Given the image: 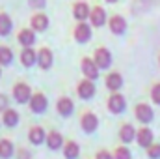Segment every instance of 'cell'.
I'll return each mask as SVG.
<instances>
[{
  "instance_id": "ba28073f",
  "label": "cell",
  "mask_w": 160,
  "mask_h": 159,
  "mask_svg": "<svg viewBox=\"0 0 160 159\" xmlns=\"http://www.w3.org/2000/svg\"><path fill=\"white\" fill-rule=\"evenodd\" d=\"M119 139L123 144H128L132 140H136V129L132 123H123L119 129Z\"/></svg>"
},
{
  "instance_id": "3957f363",
  "label": "cell",
  "mask_w": 160,
  "mask_h": 159,
  "mask_svg": "<svg viewBox=\"0 0 160 159\" xmlns=\"http://www.w3.org/2000/svg\"><path fill=\"white\" fill-rule=\"evenodd\" d=\"M127 107V99L121 96L119 92H114L110 97H108V111L114 112V114H121Z\"/></svg>"
},
{
  "instance_id": "9c48e42d",
  "label": "cell",
  "mask_w": 160,
  "mask_h": 159,
  "mask_svg": "<svg viewBox=\"0 0 160 159\" xmlns=\"http://www.w3.org/2000/svg\"><path fill=\"white\" fill-rule=\"evenodd\" d=\"M110 30H112L116 36L125 34V32H127V21H125V17H121V15L110 17Z\"/></svg>"
},
{
  "instance_id": "836d02e7",
  "label": "cell",
  "mask_w": 160,
  "mask_h": 159,
  "mask_svg": "<svg viewBox=\"0 0 160 159\" xmlns=\"http://www.w3.org/2000/svg\"><path fill=\"white\" fill-rule=\"evenodd\" d=\"M19 156H21V159H30V156H26V154H24V150H21V154H19Z\"/></svg>"
},
{
  "instance_id": "8992f818",
  "label": "cell",
  "mask_w": 160,
  "mask_h": 159,
  "mask_svg": "<svg viewBox=\"0 0 160 159\" xmlns=\"http://www.w3.org/2000/svg\"><path fill=\"white\" fill-rule=\"evenodd\" d=\"M82 73L88 77V79L95 80L99 77V66L95 64V60H91V58H84L82 60Z\"/></svg>"
},
{
  "instance_id": "ac0fdd59",
  "label": "cell",
  "mask_w": 160,
  "mask_h": 159,
  "mask_svg": "<svg viewBox=\"0 0 160 159\" xmlns=\"http://www.w3.org/2000/svg\"><path fill=\"white\" fill-rule=\"evenodd\" d=\"M47 26H48V17L47 15H43V13H36L34 17H32V28L34 30H47Z\"/></svg>"
},
{
  "instance_id": "e575fe53",
  "label": "cell",
  "mask_w": 160,
  "mask_h": 159,
  "mask_svg": "<svg viewBox=\"0 0 160 159\" xmlns=\"http://www.w3.org/2000/svg\"><path fill=\"white\" fill-rule=\"evenodd\" d=\"M106 2H108V4H116L118 0H106Z\"/></svg>"
},
{
  "instance_id": "8d00e7d4",
  "label": "cell",
  "mask_w": 160,
  "mask_h": 159,
  "mask_svg": "<svg viewBox=\"0 0 160 159\" xmlns=\"http://www.w3.org/2000/svg\"><path fill=\"white\" fill-rule=\"evenodd\" d=\"M0 73H2V71H0Z\"/></svg>"
},
{
  "instance_id": "d4e9b609",
  "label": "cell",
  "mask_w": 160,
  "mask_h": 159,
  "mask_svg": "<svg viewBox=\"0 0 160 159\" xmlns=\"http://www.w3.org/2000/svg\"><path fill=\"white\" fill-rule=\"evenodd\" d=\"M11 32V19L6 13H0V36H8Z\"/></svg>"
},
{
  "instance_id": "7a4b0ae2",
  "label": "cell",
  "mask_w": 160,
  "mask_h": 159,
  "mask_svg": "<svg viewBox=\"0 0 160 159\" xmlns=\"http://www.w3.org/2000/svg\"><path fill=\"white\" fill-rule=\"evenodd\" d=\"M136 142H138V146H142V148L151 146V144L155 142V133H153V129L147 127V125L140 127V129L136 131Z\"/></svg>"
},
{
  "instance_id": "d590c367",
  "label": "cell",
  "mask_w": 160,
  "mask_h": 159,
  "mask_svg": "<svg viewBox=\"0 0 160 159\" xmlns=\"http://www.w3.org/2000/svg\"><path fill=\"white\" fill-rule=\"evenodd\" d=\"M158 66H160V56H158Z\"/></svg>"
},
{
  "instance_id": "30bf717a",
  "label": "cell",
  "mask_w": 160,
  "mask_h": 159,
  "mask_svg": "<svg viewBox=\"0 0 160 159\" xmlns=\"http://www.w3.org/2000/svg\"><path fill=\"white\" fill-rule=\"evenodd\" d=\"M97 127H99V118H97L93 112H86V114L82 116V129H84L86 133H93Z\"/></svg>"
},
{
  "instance_id": "44dd1931",
  "label": "cell",
  "mask_w": 160,
  "mask_h": 159,
  "mask_svg": "<svg viewBox=\"0 0 160 159\" xmlns=\"http://www.w3.org/2000/svg\"><path fill=\"white\" fill-rule=\"evenodd\" d=\"M19 43H21L22 47H32V45L36 43V34H34L32 30H21V34H19Z\"/></svg>"
},
{
  "instance_id": "603a6c76",
  "label": "cell",
  "mask_w": 160,
  "mask_h": 159,
  "mask_svg": "<svg viewBox=\"0 0 160 159\" xmlns=\"http://www.w3.org/2000/svg\"><path fill=\"white\" fill-rule=\"evenodd\" d=\"M89 13H91V9L88 8V4L78 2V4L75 6V17H77L78 21H86V19L89 17Z\"/></svg>"
},
{
  "instance_id": "6da1fadb",
  "label": "cell",
  "mask_w": 160,
  "mask_h": 159,
  "mask_svg": "<svg viewBox=\"0 0 160 159\" xmlns=\"http://www.w3.org/2000/svg\"><path fill=\"white\" fill-rule=\"evenodd\" d=\"M134 116H136V120L140 123L147 125V123H151L153 118H155V111H153V107L149 103H138L136 109H134Z\"/></svg>"
},
{
  "instance_id": "4316f807",
  "label": "cell",
  "mask_w": 160,
  "mask_h": 159,
  "mask_svg": "<svg viewBox=\"0 0 160 159\" xmlns=\"http://www.w3.org/2000/svg\"><path fill=\"white\" fill-rule=\"evenodd\" d=\"M11 60H13L11 49L9 47H0V64L2 66H8V64H11Z\"/></svg>"
},
{
  "instance_id": "2e32d148",
  "label": "cell",
  "mask_w": 160,
  "mask_h": 159,
  "mask_svg": "<svg viewBox=\"0 0 160 159\" xmlns=\"http://www.w3.org/2000/svg\"><path fill=\"white\" fill-rule=\"evenodd\" d=\"M38 64L41 69H48L52 66V52L48 49H41L38 52Z\"/></svg>"
},
{
  "instance_id": "52a82bcc",
  "label": "cell",
  "mask_w": 160,
  "mask_h": 159,
  "mask_svg": "<svg viewBox=\"0 0 160 159\" xmlns=\"http://www.w3.org/2000/svg\"><path fill=\"white\" fill-rule=\"evenodd\" d=\"M78 96L82 99H91L95 96V84L91 79H86L78 84Z\"/></svg>"
},
{
  "instance_id": "7c38bea8",
  "label": "cell",
  "mask_w": 160,
  "mask_h": 159,
  "mask_svg": "<svg viewBox=\"0 0 160 159\" xmlns=\"http://www.w3.org/2000/svg\"><path fill=\"white\" fill-rule=\"evenodd\" d=\"M89 21H91L93 26H102V25L106 23V11H104L101 6L93 8L91 13H89Z\"/></svg>"
},
{
  "instance_id": "7402d4cb",
  "label": "cell",
  "mask_w": 160,
  "mask_h": 159,
  "mask_svg": "<svg viewBox=\"0 0 160 159\" xmlns=\"http://www.w3.org/2000/svg\"><path fill=\"white\" fill-rule=\"evenodd\" d=\"M28 137H30L32 144H41L43 140H47V133L43 131V127H32Z\"/></svg>"
},
{
  "instance_id": "5bb4252c",
  "label": "cell",
  "mask_w": 160,
  "mask_h": 159,
  "mask_svg": "<svg viewBox=\"0 0 160 159\" xmlns=\"http://www.w3.org/2000/svg\"><path fill=\"white\" fill-rule=\"evenodd\" d=\"M30 107H32V111L34 112H43L45 109H47V97L43 96V94H36V96H32L30 97Z\"/></svg>"
},
{
  "instance_id": "4fadbf2b",
  "label": "cell",
  "mask_w": 160,
  "mask_h": 159,
  "mask_svg": "<svg viewBox=\"0 0 160 159\" xmlns=\"http://www.w3.org/2000/svg\"><path fill=\"white\" fill-rule=\"evenodd\" d=\"M56 109H58V112H60L62 116H71L73 111H75V103H73L69 97H62V99L58 101Z\"/></svg>"
},
{
  "instance_id": "1f68e13d",
  "label": "cell",
  "mask_w": 160,
  "mask_h": 159,
  "mask_svg": "<svg viewBox=\"0 0 160 159\" xmlns=\"http://www.w3.org/2000/svg\"><path fill=\"white\" fill-rule=\"evenodd\" d=\"M6 107H8V99H6V96L0 94V111H6Z\"/></svg>"
},
{
  "instance_id": "f546056e",
  "label": "cell",
  "mask_w": 160,
  "mask_h": 159,
  "mask_svg": "<svg viewBox=\"0 0 160 159\" xmlns=\"http://www.w3.org/2000/svg\"><path fill=\"white\" fill-rule=\"evenodd\" d=\"M151 101L160 107V82L153 84V88H151Z\"/></svg>"
},
{
  "instance_id": "484cf974",
  "label": "cell",
  "mask_w": 160,
  "mask_h": 159,
  "mask_svg": "<svg viewBox=\"0 0 160 159\" xmlns=\"http://www.w3.org/2000/svg\"><path fill=\"white\" fill-rule=\"evenodd\" d=\"M13 156V144L9 140H0V157L8 159Z\"/></svg>"
},
{
  "instance_id": "277c9868",
  "label": "cell",
  "mask_w": 160,
  "mask_h": 159,
  "mask_svg": "<svg viewBox=\"0 0 160 159\" xmlns=\"http://www.w3.org/2000/svg\"><path fill=\"white\" fill-rule=\"evenodd\" d=\"M93 60H95V64L99 66V69H108V68L112 66V54H110V51L104 49V47H101V49L95 51Z\"/></svg>"
},
{
  "instance_id": "cb8c5ba5",
  "label": "cell",
  "mask_w": 160,
  "mask_h": 159,
  "mask_svg": "<svg viewBox=\"0 0 160 159\" xmlns=\"http://www.w3.org/2000/svg\"><path fill=\"white\" fill-rule=\"evenodd\" d=\"M78 152H80V148H78V144L77 142H67L65 146H63V154H65V157L67 159H77L78 157Z\"/></svg>"
},
{
  "instance_id": "e0dca14e",
  "label": "cell",
  "mask_w": 160,
  "mask_h": 159,
  "mask_svg": "<svg viewBox=\"0 0 160 159\" xmlns=\"http://www.w3.org/2000/svg\"><path fill=\"white\" fill-rule=\"evenodd\" d=\"M21 62H22L26 68H30V66H34V64L38 62V54L34 52L32 47H24V51L21 52Z\"/></svg>"
},
{
  "instance_id": "4dcf8cb0",
  "label": "cell",
  "mask_w": 160,
  "mask_h": 159,
  "mask_svg": "<svg viewBox=\"0 0 160 159\" xmlns=\"http://www.w3.org/2000/svg\"><path fill=\"white\" fill-rule=\"evenodd\" d=\"M97 159H114V156H110V152H106V150H101L97 154Z\"/></svg>"
},
{
  "instance_id": "83f0119b",
  "label": "cell",
  "mask_w": 160,
  "mask_h": 159,
  "mask_svg": "<svg viewBox=\"0 0 160 159\" xmlns=\"http://www.w3.org/2000/svg\"><path fill=\"white\" fill-rule=\"evenodd\" d=\"M145 150H147V157L149 159H160V142H153Z\"/></svg>"
},
{
  "instance_id": "d6986e66",
  "label": "cell",
  "mask_w": 160,
  "mask_h": 159,
  "mask_svg": "<svg viewBox=\"0 0 160 159\" xmlns=\"http://www.w3.org/2000/svg\"><path fill=\"white\" fill-rule=\"evenodd\" d=\"M2 122H4L8 127H15V125L19 123V112L13 111V109H6V111H4V118H2Z\"/></svg>"
},
{
  "instance_id": "d6a6232c",
  "label": "cell",
  "mask_w": 160,
  "mask_h": 159,
  "mask_svg": "<svg viewBox=\"0 0 160 159\" xmlns=\"http://www.w3.org/2000/svg\"><path fill=\"white\" fill-rule=\"evenodd\" d=\"M30 6H34V8H43V6H45V0H30Z\"/></svg>"
},
{
  "instance_id": "8fae6325",
  "label": "cell",
  "mask_w": 160,
  "mask_h": 159,
  "mask_svg": "<svg viewBox=\"0 0 160 159\" xmlns=\"http://www.w3.org/2000/svg\"><path fill=\"white\" fill-rule=\"evenodd\" d=\"M89 38H91V26L80 21V25L75 28V40L78 43H86V41H89Z\"/></svg>"
},
{
  "instance_id": "f1b7e54d",
  "label": "cell",
  "mask_w": 160,
  "mask_h": 159,
  "mask_svg": "<svg viewBox=\"0 0 160 159\" xmlns=\"http://www.w3.org/2000/svg\"><path fill=\"white\" fill-rule=\"evenodd\" d=\"M114 159H132L130 150H128L127 146H119V148H116V152H114Z\"/></svg>"
},
{
  "instance_id": "5b68a950",
  "label": "cell",
  "mask_w": 160,
  "mask_h": 159,
  "mask_svg": "<svg viewBox=\"0 0 160 159\" xmlns=\"http://www.w3.org/2000/svg\"><path fill=\"white\" fill-rule=\"evenodd\" d=\"M13 97H15L19 103H26V101L32 97V90H30V86L24 84V82L15 84V86H13Z\"/></svg>"
},
{
  "instance_id": "ffe728a7",
  "label": "cell",
  "mask_w": 160,
  "mask_h": 159,
  "mask_svg": "<svg viewBox=\"0 0 160 159\" xmlns=\"http://www.w3.org/2000/svg\"><path fill=\"white\" fill-rule=\"evenodd\" d=\"M62 142H63V139H62V135H60L58 131H50V133L47 135V144H48L50 150H58V148L62 146Z\"/></svg>"
},
{
  "instance_id": "9a60e30c",
  "label": "cell",
  "mask_w": 160,
  "mask_h": 159,
  "mask_svg": "<svg viewBox=\"0 0 160 159\" xmlns=\"http://www.w3.org/2000/svg\"><path fill=\"white\" fill-rule=\"evenodd\" d=\"M121 86H123V77H121L119 73H110L108 77H106V88L108 90H112V92H119Z\"/></svg>"
}]
</instances>
